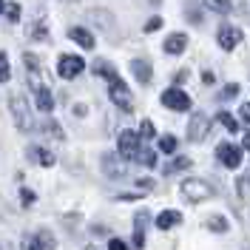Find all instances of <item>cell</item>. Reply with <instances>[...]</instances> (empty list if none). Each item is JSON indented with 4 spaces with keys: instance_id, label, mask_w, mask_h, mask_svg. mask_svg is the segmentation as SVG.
I'll use <instances>...</instances> for the list:
<instances>
[{
    "instance_id": "1",
    "label": "cell",
    "mask_w": 250,
    "mask_h": 250,
    "mask_svg": "<svg viewBox=\"0 0 250 250\" xmlns=\"http://www.w3.org/2000/svg\"><path fill=\"white\" fill-rule=\"evenodd\" d=\"M182 196L190 199V202H205L213 196V188L208 185L205 179H185L182 182Z\"/></svg>"
},
{
    "instance_id": "2",
    "label": "cell",
    "mask_w": 250,
    "mask_h": 250,
    "mask_svg": "<svg viewBox=\"0 0 250 250\" xmlns=\"http://www.w3.org/2000/svg\"><path fill=\"white\" fill-rule=\"evenodd\" d=\"M108 85H111L108 94H111V100H114V105L123 111H134V97H131V91H128V85H125L123 80L114 77Z\"/></svg>"
},
{
    "instance_id": "3",
    "label": "cell",
    "mask_w": 250,
    "mask_h": 250,
    "mask_svg": "<svg viewBox=\"0 0 250 250\" xmlns=\"http://www.w3.org/2000/svg\"><path fill=\"white\" fill-rule=\"evenodd\" d=\"M83 68H85V62H83V57H77V54H62L60 62H57V74H60L62 80L80 77Z\"/></svg>"
},
{
    "instance_id": "4",
    "label": "cell",
    "mask_w": 250,
    "mask_h": 250,
    "mask_svg": "<svg viewBox=\"0 0 250 250\" xmlns=\"http://www.w3.org/2000/svg\"><path fill=\"white\" fill-rule=\"evenodd\" d=\"M12 117H15V125L20 131H31L34 123H31V114H29V105L23 97H12Z\"/></svg>"
},
{
    "instance_id": "5",
    "label": "cell",
    "mask_w": 250,
    "mask_h": 250,
    "mask_svg": "<svg viewBox=\"0 0 250 250\" xmlns=\"http://www.w3.org/2000/svg\"><path fill=\"white\" fill-rule=\"evenodd\" d=\"M117 148H120L123 159H137V154H140V137H137V131H123L120 140H117Z\"/></svg>"
},
{
    "instance_id": "6",
    "label": "cell",
    "mask_w": 250,
    "mask_h": 250,
    "mask_svg": "<svg viewBox=\"0 0 250 250\" xmlns=\"http://www.w3.org/2000/svg\"><path fill=\"white\" fill-rule=\"evenodd\" d=\"M216 156H219V162H222L225 168H230V171H236V168L242 165V148H236L230 142H222L216 148Z\"/></svg>"
},
{
    "instance_id": "7",
    "label": "cell",
    "mask_w": 250,
    "mask_h": 250,
    "mask_svg": "<svg viewBox=\"0 0 250 250\" xmlns=\"http://www.w3.org/2000/svg\"><path fill=\"white\" fill-rule=\"evenodd\" d=\"M162 105L171 111H188L190 108V97L182 88H168V91H162Z\"/></svg>"
},
{
    "instance_id": "8",
    "label": "cell",
    "mask_w": 250,
    "mask_h": 250,
    "mask_svg": "<svg viewBox=\"0 0 250 250\" xmlns=\"http://www.w3.org/2000/svg\"><path fill=\"white\" fill-rule=\"evenodd\" d=\"M208 131H210V120H208L205 114H193V117H190V125H188V140L202 142L205 137H208Z\"/></svg>"
},
{
    "instance_id": "9",
    "label": "cell",
    "mask_w": 250,
    "mask_h": 250,
    "mask_svg": "<svg viewBox=\"0 0 250 250\" xmlns=\"http://www.w3.org/2000/svg\"><path fill=\"white\" fill-rule=\"evenodd\" d=\"M216 40L225 51H233V48L242 43V29H236V26H222L219 34H216Z\"/></svg>"
},
{
    "instance_id": "10",
    "label": "cell",
    "mask_w": 250,
    "mask_h": 250,
    "mask_svg": "<svg viewBox=\"0 0 250 250\" xmlns=\"http://www.w3.org/2000/svg\"><path fill=\"white\" fill-rule=\"evenodd\" d=\"M131 71H134V77L140 80L142 85H148V83H151V77H154L151 62H145V60H134V62H131Z\"/></svg>"
},
{
    "instance_id": "11",
    "label": "cell",
    "mask_w": 250,
    "mask_h": 250,
    "mask_svg": "<svg viewBox=\"0 0 250 250\" xmlns=\"http://www.w3.org/2000/svg\"><path fill=\"white\" fill-rule=\"evenodd\" d=\"M145 225H148V210H140L137 213V228H134V248L142 250L145 245Z\"/></svg>"
},
{
    "instance_id": "12",
    "label": "cell",
    "mask_w": 250,
    "mask_h": 250,
    "mask_svg": "<svg viewBox=\"0 0 250 250\" xmlns=\"http://www.w3.org/2000/svg\"><path fill=\"white\" fill-rule=\"evenodd\" d=\"M179 222H182V213H179V210H162V213L156 216V228H159V230H168V228L179 225Z\"/></svg>"
},
{
    "instance_id": "13",
    "label": "cell",
    "mask_w": 250,
    "mask_h": 250,
    "mask_svg": "<svg viewBox=\"0 0 250 250\" xmlns=\"http://www.w3.org/2000/svg\"><path fill=\"white\" fill-rule=\"evenodd\" d=\"M34 97H37V108L43 111V114H51V108H54V97H51V88H48V85H43L40 91H34Z\"/></svg>"
},
{
    "instance_id": "14",
    "label": "cell",
    "mask_w": 250,
    "mask_h": 250,
    "mask_svg": "<svg viewBox=\"0 0 250 250\" xmlns=\"http://www.w3.org/2000/svg\"><path fill=\"white\" fill-rule=\"evenodd\" d=\"M68 37L74 40V43H80L83 48H94V34L85 29H80V26H74V29H68Z\"/></svg>"
},
{
    "instance_id": "15",
    "label": "cell",
    "mask_w": 250,
    "mask_h": 250,
    "mask_svg": "<svg viewBox=\"0 0 250 250\" xmlns=\"http://www.w3.org/2000/svg\"><path fill=\"white\" fill-rule=\"evenodd\" d=\"M185 46H188V37H185V34H179V31L171 34V37L165 40V51H168V54H182Z\"/></svg>"
},
{
    "instance_id": "16",
    "label": "cell",
    "mask_w": 250,
    "mask_h": 250,
    "mask_svg": "<svg viewBox=\"0 0 250 250\" xmlns=\"http://www.w3.org/2000/svg\"><path fill=\"white\" fill-rule=\"evenodd\" d=\"M29 156L34 159V162L46 165V168H51V165H54V154H51V151H46V148H29Z\"/></svg>"
},
{
    "instance_id": "17",
    "label": "cell",
    "mask_w": 250,
    "mask_h": 250,
    "mask_svg": "<svg viewBox=\"0 0 250 250\" xmlns=\"http://www.w3.org/2000/svg\"><path fill=\"white\" fill-rule=\"evenodd\" d=\"M103 168H105L108 176H125V165L123 162H117L114 156H105V159H103Z\"/></svg>"
},
{
    "instance_id": "18",
    "label": "cell",
    "mask_w": 250,
    "mask_h": 250,
    "mask_svg": "<svg viewBox=\"0 0 250 250\" xmlns=\"http://www.w3.org/2000/svg\"><path fill=\"white\" fill-rule=\"evenodd\" d=\"M34 242H37L40 250H54L57 248V239H54V233H48V230H40V233L34 236Z\"/></svg>"
},
{
    "instance_id": "19",
    "label": "cell",
    "mask_w": 250,
    "mask_h": 250,
    "mask_svg": "<svg viewBox=\"0 0 250 250\" xmlns=\"http://www.w3.org/2000/svg\"><path fill=\"white\" fill-rule=\"evenodd\" d=\"M219 123L225 125V128H228V131H230V134H236V131H239V120H236L233 114H228V111H219V117H216Z\"/></svg>"
},
{
    "instance_id": "20",
    "label": "cell",
    "mask_w": 250,
    "mask_h": 250,
    "mask_svg": "<svg viewBox=\"0 0 250 250\" xmlns=\"http://www.w3.org/2000/svg\"><path fill=\"white\" fill-rule=\"evenodd\" d=\"M185 168H190V159L188 156H176L171 165H165V173H176V171H185Z\"/></svg>"
},
{
    "instance_id": "21",
    "label": "cell",
    "mask_w": 250,
    "mask_h": 250,
    "mask_svg": "<svg viewBox=\"0 0 250 250\" xmlns=\"http://www.w3.org/2000/svg\"><path fill=\"white\" fill-rule=\"evenodd\" d=\"M137 162H142L145 168H154V165H156V154H154V151H148V148H145V151L140 148V154H137Z\"/></svg>"
},
{
    "instance_id": "22",
    "label": "cell",
    "mask_w": 250,
    "mask_h": 250,
    "mask_svg": "<svg viewBox=\"0 0 250 250\" xmlns=\"http://www.w3.org/2000/svg\"><path fill=\"white\" fill-rule=\"evenodd\" d=\"M205 6H208V9H213V12H219V15L230 12V0H205Z\"/></svg>"
},
{
    "instance_id": "23",
    "label": "cell",
    "mask_w": 250,
    "mask_h": 250,
    "mask_svg": "<svg viewBox=\"0 0 250 250\" xmlns=\"http://www.w3.org/2000/svg\"><path fill=\"white\" fill-rule=\"evenodd\" d=\"M154 123H151V120H142V125H140V134H137V137H140V140H154Z\"/></svg>"
},
{
    "instance_id": "24",
    "label": "cell",
    "mask_w": 250,
    "mask_h": 250,
    "mask_svg": "<svg viewBox=\"0 0 250 250\" xmlns=\"http://www.w3.org/2000/svg\"><path fill=\"white\" fill-rule=\"evenodd\" d=\"M159 151H162V154H173V151H176V137H171V134L162 137V140H159Z\"/></svg>"
},
{
    "instance_id": "25",
    "label": "cell",
    "mask_w": 250,
    "mask_h": 250,
    "mask_svg": "<svg viewBox=\"0 0 250 250\" xmlns=\"http://www.w3.org/2000/svg\"><path fill=\"white\" fill-rule=\"evenodd\" d=\"M12 77V71H9V57H6V51H0V83H9Z\"/></svg>"
},
{
    "instance_id": "26",
    "label": "cell",
    "mask_w": 250,
    "mask_h": 250,
    "mask_svg": "<svg viewBox=\"0 0 250 250\" xmlns=\"http://www.w3.org/2000/svg\"><path fill=\"white\" fill-rule=\"evenodd\" d=\"M208 228H210V230H216V233H225V230H228V219L213 216L210 222H208Z\"/></svg>"
},
{
    "instance_id": "27",
    "label": "cell",
    "mask_w": 250,
    "mask_h": 250,
    "mask_svg": "<svg viewBox=\"0 0 250 250\" xmlns=\"http://www.w3.org/2000/svg\"><path fill=\"white\" fill-rule=\"evenodd\" d=\"M6 15H9L12 23H17V20H20V6H17V3H9V6H6Z\"/></svg>"
},
{
    "instance_id": "28",
    "label": "cell",
    "mask_w": 250,
    "mask_h": 250,
    "mask_svg": "<svg viewBox=\"0 0 250 250\" xmlns=\"http://www.w3.org/2000/svg\"><path fill=\"white\" fill-rule=\"evenodd\" d=\"M236 94H239V85H236V83H230V85L222 91V100H230V97H236Z\"/></svg>"
},
{
    "instance_id": "29",
    "label": "cell",
    "mask_w": 250,
    "mask_h": 250,
    "mask_svg": "<svg viewBox=\"0 0 250 250\" xmlns=\"http://www.w3.org/2000/svg\"><path fill=\"white\" fill-rule=\"evenodd\" d=\"M159 26H162V17H151V20L145 23V31H156Z\"/></svg>"
},
{
    "instance_id": "30",
    "label": "cell",
    "mask_w": 250,
    "mask_h": 250,
    "mask_svg": "<svg viewBox=\"0 0 250 250\" xmlns=\"http://www.w3.org/2000/svg\"><path fill=\"white\" fill-rule=\"evenodd\" d=\"M108 250H128V245H125L123 239H111V242H108Z\"/></svg>"
},
{
    "instance_id": "31",
    "label": "cell",
    "mask_w": 250,
    "mask_h": 250,
    "mask_svg": "<svg viewBox=\"0 0 250 250\" xmlns=\"http://www.w3.org/2000/svg\"><path fill=\"white\" fill-rule=\"evenodd\" d=\"M23 250H40L37 242H34V236H26V239H23Z\"/></svg>"
},
{
    "instance_id": "32",
    "label": "cell",
    "mask_w": 250,
    "mask_h": 250,
    "mask_svg": "<svg viewBox=\"0 0 250 250\" xmlns=\"http://www.w3.org/2000/svg\"><path fill=\"white\" fill-rule=\"evenodd\" d=\"M239 114H242V123H248V125H250V103H245Z\"/></svg>"
},
{
    "instance_id": "33",
    "label": "cell",
    "mask_w": 250,
    "mask_h": 250,
    "mask_svg": "<svg viewBox=\"0 0 250 250\" xmlns=\"http://www.w3.org/2000/svg\"><path fill=\"white\" fill-rule=\"evenodd\" d=\"M20 199H23V202H26V205H31V202H34V193H31V190H26V188H23V190H20Z\"/></svg>"
},
{
    "instance_id": "34",
    "label": "cell",
    "mask_w": 250,
    "mask_h": 250,
    "mask_svg": "<svg viewBox=\"0 0 250 250\" xmlns=\"http://www.w3.org/2000/svg\"><path fill=\"white\" fill-rule=\"evenodd\" d=\"M245 148H248V151H250V131H248V134H245Z\"/></svg>"
},
{
    "instance_id": "35",
    "label": "cell",
    "mask_w": 250,
    "mask_h": 250,
    "mask_svg": "<svg viewBox=\"0 0 250 250\" xmlns=\"http://www.w3.org/2000/svg\"><path fill=\"white\" fill-rule=\"evenodd\" d=\"M0 250H12V245L9 242H0Z\"/></svg>"
},
{
    "instance_id": "36",
    "label": "cell",
    "mask_w": 250,
    "mask_h": 250,
    "mask_svg": "<svg viewBox=\"0 0 250 250\" xmlns=\"http://www.w3.org/2000/svg\"><path fill=\"white\" fill-rule=\"evenodd\" d=\"M85 250H100V248H94V245H88V248H85Z\"/></svg>"
},
{
    "instance_id": "37",
    "label": "cell",
    "mask_w": 250,
    "mask_h": 250,
    "mask_svg": "<svg viewBox=\"0 0 250 250\" xmlns=\"http://www.w3.org/2000/svg\"><path fill=\"white\" fill-rule=\"evenodd\" d=\"M0 12H3V0H0Z\"/></svg>"
}]
</instances>
